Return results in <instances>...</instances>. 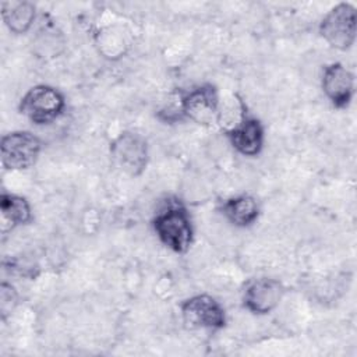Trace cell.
Listing matches in <instances>:
<instances>
[{
  "mask_svg": "<svg viewBox=\"0 0 357 357\" xmlns=\"http://www.w3.org/2000/svg\"><path fill=\"white\" fill-rule=\"evenodd\" d=\"M152 230L158 240L174 254H185L194 241V226L188 209L177 198L166 201L153 215Z\"/></svg>",
  "mask_w": 357,
  "mask_h": 357,
  "instance_id": "6da1fadb",
  "label": "cell"
},
{
  "mask_svg": "<svg viewBox=\"0 0 357 357\" xmlns=\"http://www.w3.org/2000/svg\"><path fill=\"white\" fill-rule=\"evenodd\" d=\"M321 88L335 109H347L354 98V74L342 63H331L324 67Z\"/></svg>",
  "mask_w": 357,
  "mask_h": 357,
  "instance_id": "9c48e42d",
  "label": "cell"
},
{
  "mask_svg": "<svg viewBox=\"0 0 357 357\" xmlns=\"http://www.w3.org/2000/svg\"><path fill=\"white\" fill-rule=\"evenodd\" d=\"M226 138L236 152L243 156L254 158L262 152L265 142V128L257 117L248 116L247 112L225 131Z\"/></svg>",
  "mask_w": 357,
  "mask_h": 357,
  "instance_id": "30bf717a",
  "label": "cell"
},
{
  "mask_svg": "<svg viewBox=\"0 0 357 357\" xmlns=\"http://www.w3.org/2000/svg\"><path fill=\"white\" fill-rule=\"evenodd\" d=\"M18 304V293L15 290V287L7 282H3L0 286V312H1V318L6 319L8 315H11V312L14 311V308Z\"/></svg>",
  "mask_w": 357,
  "mask_h": 357,
  "instance_id": "5bb4252c",
  "label": "cell"
},
{
  "mask_svg": "<svg viewBox=\"0 0 357 357\" xmlns=\"http://www.w3.org/2000/svg\"><path fill=\"white\" fill-rule=\"evenodd\" d=\"M284 294V286L275 278L250 279L243 289V307L255 315L272 312Z\"/></svg>",
  "mask_w": 357,
  "mask_h": 357,
  "instance_id": "ba28073f",
  "label": "cell"
},
{
  "mask_svg": "<svg viewBox=\"0 0 357 357\" xmlns=\"http://www.w3.org/2000/svg\"><path fill=\"white\" fill-rule=\"evenodd\" d=\"M1 17L10 32L22 35L35 22L36 6L31 1H3Z\"/></svg>",
  "mask_w": 357,
  "mask_h": 357,
  "instance_id": "4fadbf2b",
  "label": "cell"
},
{
  "mask_svg": "<svg viewBox=\"0 0 357 357\" xmlns=\"http://www.w3.org/2000/svg\"><path fill=\"white\" fill-rule=\"evenodd\" d=\"M183 119L199 126L219 123L220 100L218 88L213 84H201L178 93Z\"/></svg>",
  "mask_w": 357,
  "mask_h": 357,
  "instance_id": "5b68a950",
  "label": "cell"
},
{
  "mask_svg": "<svg viewBox=\"0 0 357 357\" xmlns=\"http://www.w3.org/2000/svg\"><path fill=\"white\" fill-rule=\"evenodd\" d=\"M180 315L190 331L222 329L227 318L223 305L209 294H194L180 304Z\"/></svg>",
  "mask_w": 357,
  "mask_h": 357,
  "instance_id": "52a82bcc",
  "label": "cell"
},
{
  "mask_svg": "<svg viewBox=\"0 0 357 357\" xmlns=\"http://www.w3.org/2000/svg\"><path fill=\"white\" fill-rule=\"evenodd\" d=\"M66 109V98L52 85L39 84L29 88L20 99L18 112L35 126L56 121Z\"/></svg>",
  "mask_w": 357,
  "mask_h": 357,
  "instance_id": "7a4b0ae2",
  "label": "cell"
},
{
  "mask_svg": "<svg viewBox=\"0 0 357 357\" xmlns=\"http://www.w3.org/2000/svg\"><path fill=\"white\" fill-rule=\"evenodd\" d=\"M109 155L116 169L130 177L141 176L149 162L146 139L134 131H123L110 141Z\"/></svg>",
  "mask_w": 357,
  "mask_h": 357,
  "instance_id": "277c9868",
  "label": "cell"
},
{
  "mask_svg": "<svg viewBox=\"0 0 357 357\" xmlns=\"http://www.w3.org/2000/svg\"><path fill=\"white\" fill-rule=\"evenodd\" d=\"M0 215H1V233L6 234L18 226L31 223L32 208L25 197L3 192L0 195Z\"/></svg>",
  "mask_w": 357,
  "mask_h": 357,
  "instance_id": "7c38bea8",
  "label": "cell"
},
{
  "mask_svg": "<svg viewBox=\"0 0 357 357\" xmlns=\"http://www.w3.org/2000/svg\"><path fill=\"white\" fill-rule=\"evenodd\" d=\"M42 141L31 131H11L1 137V166L6 170H26L32 167L40 155Z\"/></svg>",
  "mask_w": 357,
  "mask_h": 357,
  "instance_id": "8992f818",
  "label": "cell"
},
{
  "mask_svg": "<svg viewBox=\"0 0 357 357\" xmlns=\"http://www.w3.org/2000/svg\"><path fill=\"white\" fill-rule=\"evenodd\" d=\"M319 35L333 49L346 52L357 35V10L349 1L335 4L319 22Z\"/></svg>",
  "mask_w": 357,
  "mask_h": 357,
  "instance_id": "3957f363",
  "label": "cell"
},
{
  "mask_svg": "<svg viewBox=\"0 0 357 357\" xmlns=\"http://www.w3.org/2000/svg\"><path fill=\"white\" fill-rule=\"evenodd\" d=\"M219 211L236 227H250L259 216L258 201L250 194H240L223 199Z\"/></svg>",
  "mask_w": 357,
  "mask_h": 357,
  "instance_id": "8fae6325",
  "label": "cell"
}]
</instances>
